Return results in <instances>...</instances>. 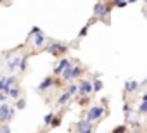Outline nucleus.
I'll use <instances>...</instances> for the list:
<instances>
[{"label":"nucleus","mask_w":147,"mask_h":133,"mask_svg":"<svg viewBox=\"0 0 147 133\" xmlns=\"http://www.w3.org/2000/svg\"><path fill=\"white\" fill-rule=\"evenodd\" d=\"M67 48H69L67 43H62V42H52V43L47 47V52L52 54V55H55V57H62V55L67 52Z\"/></svg>","instance_id":"1"},{"label":"nucleus","mask_w":147,"mask_h":133,"mask_svg":"<svg viewBox=\"0 0 147 133\" xmlns=\"http://www.w3.org/2000/svg\"><path fill=\"white\" fill-rule=\"evenodd\" d=\"M106 112V107H102V105H92L88 111H87V119L92 123V121H97V119H100L102 118V114Z\"/></svg>","instance_id":"2"},{"label":"nucleus","mask_w":147,"mask_h":133,"mask_svg":"<svg viewBox=\"0 0 147 133\" xmlns=\"http://www.w3.org/2000/svg\"><path fill=\"white\" fill-rule=\"evenodd\" d=\"M12 114H14V107H11L7 104H0V123L2 124H5L12 118Z\"/></svg>","instance_id":"3"},{"label":"nucleus","mask_w":147,"mask_h":133,"mask_svg":"<svg viewBox=\"0 0 147 133\" xmlns=\"http://www.w3.org/2000/svg\"><path fill=\"white\" fill-rule=\"evenodd\" d=\"M111 7H113V4H104V2H100V4H95V7H94V12H95V14H97L100 19H106V16L109 14Z\"/></svg>","instance_id":"4"},{"label":"nucleus","mask_w":147,"mask_h":133,"mask_svg":"<svg viewBox=\"0 0 147 133\" xmlns=\"http://www.w3.org/2000/svg\"><path fill=\"white\" fill-rule=\"evenodd\" d=\"M94 92L92 88V80H82L80 85H78V93L80 95H90Z\"/></svg>","instance_id":"5"},{"label":"nucleus","mask_w":147,"mask_h":133,"mask_svg":"<svg viewBox=\"0 0 147 133\" xmlns=\"http://www.w3.org/2000/svg\"><path fill=\"white\" fill-rule=\"evenodd\" d=\"M54 85H61V81L55 80V78H52V76H47V78H43V81L38 85V92H45L47 88H50V87H54Z\"/></svg>","instance_id":"6"},{"label":"nucleus","mask_w":147,"mask_h":133,"mask_svg":"<svg viewBox=\"0 0 147 133\" xmlns=\"http://www.w3.org/2000/svg\"><path fill=\"white\" fill-rule=\"evenodd\" d=\"M69 66H71V60H69V59H66V57H62V59L59 60V64L54 68V75H55V76L62 75V73H64V69H66V68H69Z\"/></svg>","instance_id":"7"},{"label":"nucleus","mask_w":147,"mask_h":133,"mask_svg":"<svg viewBox=\"0 0 147 133\" xmlns=\"http://www.w3.org/2000/svg\"><path fill=\"white\" fill-rule=\"evenodd\" d=\"M7 59H9V69L11 71H16V69H19V64H21V55L19 54H16V55H7Z\"/></svg>","instance_id":"8"},{"label":"nucleus","mask_w":147,"mask_h":133,"mask_svg":"<svg viewBox=\"0 0 147 133\" xmlns=\"http://www.w3.org/2000/svg\"><path fill=\"white\" fill-rule=\"evenodd\" d=\"M83 71H85L83 66H71V76H69V80H76L78 76L83 75Z\"/></svg>","instance_id":"9"},{"label":"nucleus","mask_w":147,"mask_h":133,"mask_svg":"<svg viewBox=\"0 0 147 133\" xmlns=\"http://www.w3.org/2000/svg\"><path fill=\"white\" fill-rule=\"evenodd\" d=\"M45 42H47V36H45V35H43L42 31H40L38 35H35V38H33V45H35L36 48H42Z\"/></svg>","instance_id":"10"},{"label":"nucleus","mask_w":147,"mask_h":133,"mask_svg":"<svg viewBox=\"0 0 147 133\" xmlns=\"http://www.w3.org/2000/svg\"><path fill=\"white\" fill-rule=\"evenodd\" d=\"M137 88H138V81H133V80H128V81H125V90H126L128 93H133Z\"/></svg>","instance_id":"11"},{"label":"nucleus","mask_w":147,"mask_h":133,"mask_svg":"<svg viewBox=\"0 0 147 133\" xmlns=\"http://www.w3.org/2000/svg\"><path fill=\"white\" fill-rule=\"evenodd\" d=\"M92 126V123L88 121V119H82L78 124H76V128H78V131H85V130H88Z\"/></svg>","instance_id":"12"},{"label":"nucleus","mask_w":147,"mask_h":133,"mask_svg":"<svg viewBox=\"0 0 147 133\" xmlns=\"http://www.w3.org/2000/svg\"><path fill=\"white\" fill-rule=\"evenodd\" d=\"M69 100H71V95H69L67 92H64V93L57 99V105H64V104H67Z\"/></svg>","instance_id":"13"},{"label":"nucleus","mask_w":147,"mask_h":133,"mask_svg":"<svg viewBox=\"0 0 147 133\" xmlns=\"http://www.w3.org/2000/svg\"><path fill=\"white\" fill-rule=\"evenodd\" d=\"M94 21H95V19H90V21H88V23H87V24H85V26H83L82 30H80V33H78V36H80V38H83V36H85V35L88 33V28H90V24H92Z\"/></svg>","instance_id":"14"},{"label":"nucleus","mask_w":147,"mask_h":133,"mask_svg":"<svg viewBox=\"0 0 147 133\" xmlns=\"http://www.w3.org/2000/svg\"><path fill=\"white\" fill-rule=\"evenodd\" d=\"M26 68H28V55H23V57H21V64H19V71L24 73Z\"/></svg>","instance_id":"15"},{"label":"nucleus","mask_w":147,"mask_h":133,"mask_svg":"<svg viewBox=\"0 0 147 133\" xmlns=\"http://www.w3.org/2000/svg\"><path fill=\"white\" fill-rule=\"evenodd\" d=\"M102 87H104V83H102L99 78L92 81V88H94V92H99V90H102Z\"/></svg>","instance_id":"16"},{"label":"nucleus","mask_w":147,"mask_h":133,"mask_svg":"<svg viewBox=\"0 0 147 133\" xmlns=\"http://www.w3.org/2000/svg\"><path fill=\"white\" fill-rule=\"evenodd\" d=\"M9 95H11L12 99H16V100H18V99H21V92H19V88H18V87H16V88H11V90H9Z\"/></svg>","instance_id":"17"},{"label":"nucleus","mask_w":147,"mask_h":133,"mask_svg":"<svg viewBox=\"0 0 147 133\" xmlns=\"http://www.w3.org/2000/svg\"><path fill=\"white\" fill-rule=\"evenodd\" d=\"M24 107H26V99H24V97L18 99V102H16V107H14V109H24Z\"/></svg>","instance_id":"18"},{"label":"nucleus","mask_w":147,"mask_h":133,"mask_svg":"<svg viewBox=\"0 0 147 133\" xmlns=\"http://www.w3.org/2000/svg\"><path fill=\"white\" fill-rule=\"evenodd\" d=\"M76 92H78V85H75V83H71V85L67 87V93H69L71 97H73V95H75Z\"/></svg>","instance_id":"19"},{"label":"nucleus","mask_w":147,"mask_h":133,"mask_svg":"<svg viewBox=\"0 0 147 133\" xmlns=\"http://www.w3.org/2000/svg\"><path fill=\"white\" fill-rule=\"evenodd\" d=\"M123 112H125V118L130 119V116H131V107H130V104H125V105H123Z\"/></svg>","instance_id":"20"},{"label":"nucleus","mask_w":147,"mask_h":133,"mask_svg":"<svg viewBox=\"0 0 147 133\" xmlns=\"http://www.w3.org/2000/svg\"><path fill=\"white\" fill-rule=\"evenodd\" d=\"M137 112H138V114H147V102H140Z\"/></svg>","instance_id":"21"},{"label":"nucleus","mask_w":147,"mask_h":133,"mask_svg":"<svg viewBox=\"0 0 147 133\" xmlns=\"http://www.w3.org/2000/svg\"><path fill=\"white\" fill-rule=\"evenodd\" d=\"M52 119H54V112H49V114L43 118V124H47V126H49V124L52 123Z\"/></svg>","instance_id":"22"},{"label":"nucleus","mask_w":147,"mask_h":133,"mask_svg":"<svg viewBox=\"0 0 147 133\" xmlns=\"http://www.w3.org/2000/svg\"><path fill=\"white\" fill-rule=\"evenodd\" d=\"M113 133H126V124H119L113 130Z\"/></svg>","instance_id":"23"},{"label":"nucleus","mask_w":147,"mask_h":133,"mask_svg":"<svg viewBox=\"0 0 147 133\" xmlns=\"http://www.w3.org/2000/svg\"><path fill=\"white\" fill-rule=\"evenodd\" d=\"M69 76H71V66H69V68H66V69H64V73H62L64 81H69Z\"/></svg>","instance_id":"24"},{"label":"nucleus","mask_w":147,"mask_h":133,"mask_svg":"<svg viewBox=\"0 0 147 133\" xmlns=\"http://www.w3.org/2000/svg\"><path fill=\"white\" fill-rule=\"evenodd\" d=\"M38 33H40V28H38V26H35V28L28 33V40H31V38H33L35 35H38Z\"/></svg>","instance_id":"25"},{"label":"nucleus","mask_w":147,"mask_h":133,"mask_svg":"<svg viewBox=\"0 0 147 133\" xmlns=\"http://www.w3.org/2000/svg\"><path fill=\"white\" fill-rule=\"evenodd\" d=\"M59 124H61V118H59V116H57V118L54 116V119H52V123H50L49 126H50V128H55V126H59Z\"/></svg>","instance_id":"26"},{"label":"nucleus","mask_w":147,"mask_h":133,"mask_svg":"<svg viewBox=\"0 0 147 133\" xmlns=\"http://www.w3.org/2000/svg\"><path fill=\"white\" fill-rule=\"evenodd\" d=\"M0 133H11V128L7 124H2V126H0Z\"/></svg>","instance_id":"27"},{"label":"nucleus","mask_w":147,"mask_h":133,"mask_svg":"<svg viewBox=\"0 0 147 133\" xmlns=\"http://www.w3.org/2000/svg\"><path fill=\"white\" fill-rule=\"evenodd\" d=\"M78 104H80V105L88 104V97H80V99H78Z\"/></svg>","instance_id":"28"},{"label":"nucleus","mask_w":147,"mask_h":133,"mask_svg":"<svg viewBox=\"0 0 147 133\" xmlns=\"http://www.w3.org/2000/svg\"><path fill=\"white\" fill-rule=\"evenodd\" d=\"M5 99H7V93H2V92H0V104H5Z\"/></svg>","instance_id":"29"},{"label":"nucleus","mask_w":147,"mask_h":133,"mask_svg":"<svg viewBox=\"0 0 147 133\" xmlns=\"http://www.w3.org/2000/svg\"><path fill=\"white\" fill-rule=\"evenodd\" d=\"M126 4H128V2H114V5H116V7H125Z\"/></svg>","instance_id":"30"},{"label":"nucleus","mask_w":147,"mask_h":133,"mask_svg":"<svg viewBox=\"0 0 147 133\" xmlns=\"http://www.w3.org/2000/svg\"><path fill=\"white\" fill-rule=\"evenodd\" d=\"M142 102H147V93H144V95H142Z\"/></svg>","instance_id":"31"},{"label":"nucleus","mask_w":147,"mask_h":133,"mask_svg":"<svg viewBox=\"0 0 147 133\" xmlns=\"http://www.w3.org/2000/svg\"><path fill=\"white\" fill-rule=\"evenodd\" d=\"M80 133H92V126H90L88 130H85V131H80Z\"/></svg>","instance_id":"32"},{"label":"nucleus","mask_w":147,"mask_h":133,"mask_svg":"<svg viewBox=\"0 0 147 133\" xmlns=\"http://www.w3.org/2000/svg\"><path fill=\"white\" fill-rule=\"evenodd\" d=\"M133 133H142V131H133Z\"/></svg>","instance_id":"33"}]
</instances>
